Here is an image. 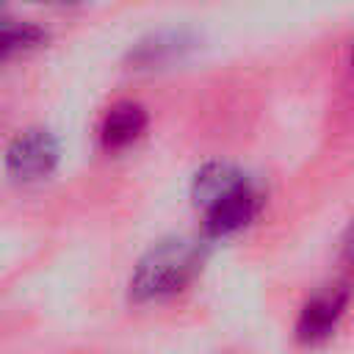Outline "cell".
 I'll use <instances>...</instances> for the list:
<instances>
[{
	"instance_id": "cell-1",
	"label": "cell",
	"mask_w": 354,
	"mask_h": 354,
	"mask_svg": "<svg viewBox=\"0 0 354 354\" xmlns=\"http://www.w3.org/2000/svg\"><path fill=\"white\" fill-rule=\"evenodd\" d=\"M207 246L199 238H185V235H171L149 246L141 260L136 263L127 293L136 304H152V301H166L177 293H183L194 277L202 271Z\"/></svg>"
},
{
	"instance_id": "cell-2",
	"label": "cell",
	"mask_w": 354,
	"mask_h": 354,
	"mask_svg": "<svg viewBox=\"0 0 354 354\" xmlns=\"http://www.w3.org/2000/svg\"><path fill=\"white\" fill-rule=\"evenodd\" d=\"M194 205L202 210L207 238H227L243 230L260 210V194L243 171L227 163H207L196 171L191 188Z\"/></svg>"
},
{
	"instance_id": "cell-3",
	"label": "cell",
	"mask_w": 354,
	"mask_h": 354,
	"mask_svg": "<svg viewBox=\"0 0 354 354\" xmlns=\"http://www.w3.org/2000/svg\"><path fill=\"white\" fill-rule=\"evenodd\" d=\"M61 160L58 138L44 127H28L11 138L6 147V174L17 183H39L47 180Z\"/></svg>"
},
{
	"instance_id": "cell-4",
	"label": "cell",
	"mask_w": 354,
	"mask_h": 354,
	"mask_svg": "<svg viewBox=\"0 0 354 354\" xmlns=\"http://www.w3.org/2000/svg\"><path fill=\"white\" fill-rule=\"evenodd\" d=\"M351 290L346 285H335V288H324L318 290L299 313L296 318V340L299 343H321L326 340L335 326L340 324L346 307H348Z\"/></svg>"
},
{
	"instance_id": "cell-5",
	"label": "cell",
	"mask_w": 354,
	"mask_h": 354,
	"mask_svg": "<svg viewBox=\"0 0 354 354\" xmlns=\"http://www.w3.org/2000/svg\"><path fill=\"white\" fill-rule=\"evenodd\" d=\"M196 36L185 28H169V30H158L147 39H141L127 61L136 66V69H163V66H171V64H180L183 58H188L194 50H196Z\"/></svg>"
},
{
	"instance_id": "cell-6",
	"label": "cell",
	"mask_w": 354,
	"mask_h": 354,
	"mask_svg": "<svg viewBox=\"0 0 354 354\" xmlns=\"http://www.w3.org/2000/svg\"><path fill=\"white\" fill-rule=\"evenodd\" d=\"M147 130V111L138 102H116L105 111L100 122V144L108 152H119L138 141Z\"/></svg>"
},
{
	"instance_id": "cell-7",
	"label": "cell",
	"mask_w": 354,
	"mask_h": 354,
	"mask_svg": "<svg viewBox=\"0 0 354 354\" xmlns=\"http://www.w3.org/2000/svg\"><path fill=\"white\" fill-rule=\"evenodd\" d=\"M44 30L33 22H19V19H11V17H3L0 14V64L39 47L44 41Z\"/></svg>"
},
{
	"instance_id": "cell-8",
	"label": "cell",
	"mask_w": 354,
	"mask_h": 354,
	"mask_svg": "<svg viewBox=\"0 0 354 354\" xmlns=\"http://www.w3.org/2000/svg\"><path fill=\"white\" fill-rule=\"evenodd\" d=\"M343 257L354 266V218L348 221V227H346V232H343Z\"/></svg>"
},
{
	"instance_id": "cell-9",
	"label": "cell",
	"mask_w": 354,
	"mask_h": 354,
	"mask_svg": "<svg viewBox=\"0 0 354 354\" xmlns=\"http://www.w3.org/2000/svg\"><path fill=\"white\" fill-rule=\"evenodd\" d=\"M36 3H47V6H75L80 0H36Z\"/></svg>"
},
{
	"instance_id": "cell-10",
	"label": "cell",
	"mask_w": 354,
	"mask_h": 354,
	"mask_svg": "<svg viewBox=\"0 0 354 354\" xmlns=\"http://www.w3.org/2000/svg\"><path fill=\"white\" fill-rule=\"evenodd\" d=\"M351 69H354V47H351Z\"/></svg>"
}]
</instances>
